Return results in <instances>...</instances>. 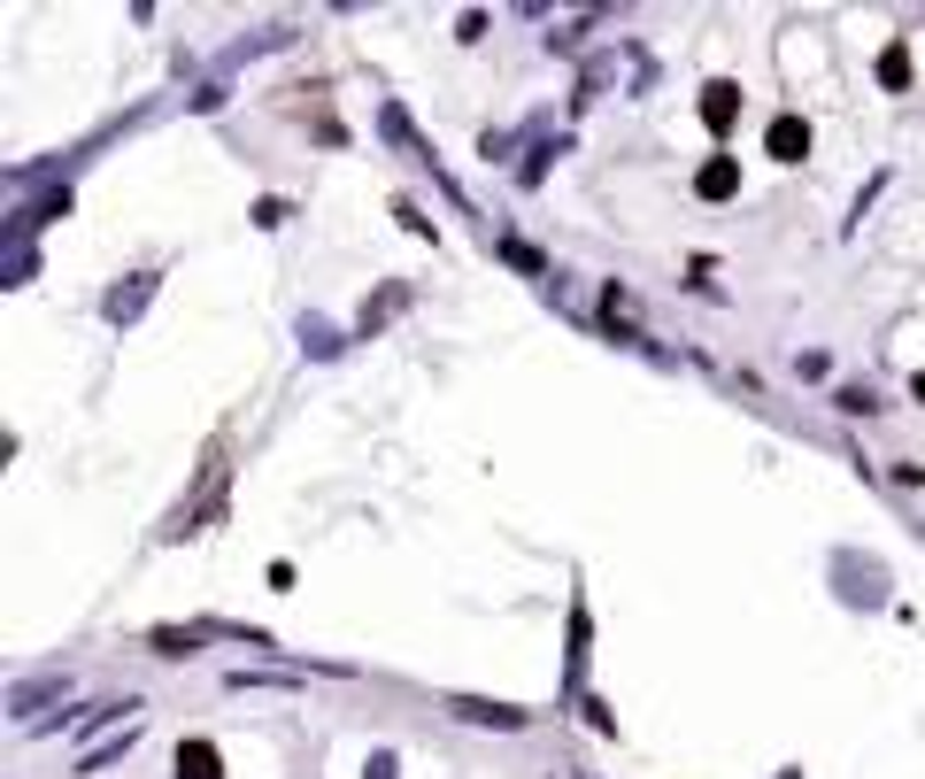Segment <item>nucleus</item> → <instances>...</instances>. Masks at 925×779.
Returning a JSON list of instances; mask_svg holds the SVG:
<instances>
[{"mask_svg":"<svg viewBox=\"0 0 925 779\" xmlns=\"http://www.w3.org/2000/svg\"><path fill=\"white\" fill-rule=\"evenodd\" d=\"M771 155H779V162H802V155H810V132H802L794 117H779V124H771Z\"/></svg>","mask_w":925,"mask_h":779,"instance_id":"obj_1","label":"nucleus"},{"mask_svg":"<svg viewBox=\"0 0 925 779\" xmlns=\"http://www.w3.org/2000/svg\"><path fill=\"white\" fill-rule=\"evenodd\" d=\"M177 779H224L216 772V749H209V741H185V749H177Z\"/></svg>","mask_w":925,"mask_h":779,"instance_id":"obj_2","label":"nucleus"},{"mask_svg":"<svg viewBox=\"0 0 925 779\" xmlns=\"http://www.w3.org/2000/svg\"><path fill=\"white\" fill-rule=\"evenodd\" d=\"M702 117H710V124H733V85H710V101H702Z\"/></svg>","mask_w":925,"mask_h":779,"instance_id":"obj_3","label":"nucleus"}]
</instances>
